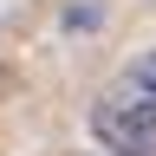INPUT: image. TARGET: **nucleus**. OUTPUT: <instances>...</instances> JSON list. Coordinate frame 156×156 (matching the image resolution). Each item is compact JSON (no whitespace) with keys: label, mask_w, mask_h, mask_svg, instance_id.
I'll list each match as a JSON object with an SVG mask.
<instances>
[{"label":"nucleus","mask_w":156,"mask_h":156,"mask_svg":"<svg viewBox=\"0 0 156 156\" xmlns=\"http://www.w3.org/2000/svg\"><path fill=\"white\" fill-rule=\"evenodd\" d=\"M91 136L104 143V156H156V98L117 85L91 104Z\"/></svg>","instance_id":"f257e3e1"},{"label":"nucleus","mask_w":156,"mask_h":156,"mask_svg":"<svg viewBox=\"0 0 156 156\" xmlns=\"http://www.w3.org/2000/svg\"><path fill=\"white\" fill-rule=\"evenodd\" d=\"M124 85L130 91H143V98H156V46H143L130 58V72H124Z\"/></svg>","instance_id":"f03ea898"}]
</instances>
